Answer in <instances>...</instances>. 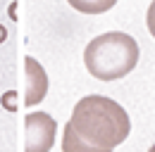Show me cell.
Returning <instances> with one entry per match:
<instances>
[{"instance_id": "cell-2", "label": "cell", "mask_w": 155, "mask_h": 152, "mask_svg": "<svg viewBox=\"0 0 155 152\" xmlns=\"http://www.w3.org/2000/svg\"><path fill=\"white\" fill-rule=\"evenodd\" d=\"M84 62L91 76H96L100 81L122 78L138 62V43L129 33H122V31L103 33L86 45Z\"/></svg>"}, {"instance_id": "cell-7", "label": "cell", "mask_w": 155, "mask_h": 152, "mask_svg": "<svg viewBox=\"0 0 155 152\" xmlns=\"http://www.w3.org/2000/svg\"><path fill=\"white\" fill-rule=\"evenodd\" d=\"M0 105H2L7 112H17V93H15V90H7V93L0 97Z\"/></svg>"}, {"instance_id": "cell-3", "label": "cell", "mask_w": 155, "mask_h": 152, "mask_svg": "<svg viewBox=\"0 0 155 152\" xmlns=\"http://www.w3.org/2000/svg\"><path fill=\"white\" fill-rule=\"evenodd\" d=\"M24 133H26L24 152H50L55 143V133H58V121L45 112L26 114Z\"/></svg>"}, {"instance_id": "cell-10", "label": "cell", "mask_w": 155, "mask_h": 152, "mask_svg": "<svg viewBox=\"0 0 155 152\" xmlns=\"http://www.w3.org/2000/svg\"><path fill=\"white\" fill-rule=\"evenodd\" d=\"M10 17L17 19V5H10Z\"/></svg>"}, {"instance_id": "cell-4", "label": "cell", "mask_w": 155, "mask_h": 152, "mask_svg": "<svg viewBox=\"0 0 155 152\" xmlns=\"http://www.w3.org/2000/svg\"><path fill=\"white\" fill-rule=\"evenodd\" d=\"M24 67H26V97H24V105L34 107L48 93V76H45V69L34 57H26Z\"/></svg>"}, {"instance_id": "cell-6", "label": "cell", "mask_w": 155, "mask_h": 152, "mask_svg": "<svg viewBox=\"0 0 155 152\" xmlns=\"http://www.w3.org/2000/svg\"><path fill=\"white\" fill-rule=\"evenodd\" d=\"M117 0H69V5L84 14H103L115 7Z\"/></svg>"}, {"instance_id": "cell-9", "label": "cell", "mask_w": 155, "mask_h": 152, "mask_svg": "<svg viewBox=\"0 0 155 152\" xmlns=\"http://www.w3.org/2000/svg\"><path fill=\"white\" fill-rule=\"evenodd\" d=\"M5 38H7V29L0 24V43H5Z\"/></svg>"}, {"instance_id": "cell-5", "label": "cell", "mask_w": 155, "mask_h": 152, "mask_svg": "<svg viewBox=\"0 0 155 152\" xmlns=\"http://www.w3.org/2000/svg\"><path fill=\"white\" fill-rule=\"evenodd\" d=\"M62 152H110V150L91 145L88 140H84V138L67 124V126H64V133H62Z\"/></svg>"}, {"instance_id": "cell-11", "label": "cell", "mask_w": 155, "mask_h": 152, "mask_svg": "<svg viewBox=\"0 0 155 152\" xmlns=\"http://www.w3.org/2000/svg\"><path fill=\"white\" fill-rule=\"evenodd\" d=\"M148 152H155V145H153V147H150V150H148Z\"/></svg>"}, {"instance_id": "cell-1", "label": "cell", "mask_w": 155, "mask_h": 152, "mask_svg": "<svg viewBox=\"0 0 155 152\" xmlns=\"http://www.w3.org/2000/svg\"><path fill=\"white\" fill-rule=\"evenodd\" d=\"M74 131L96 147L112 150L115 145L124 143L131 131L129 114L122 105L103 95H86L81 97L67 121Z\"/></svg>"}, {"instance_id": "cell-8", "label": "cell", "mask_w": 155, "mask_h": 152, "mask_svg": "<svg viewBox=\"0 0 155 152\" xmlns=\"http://www.w3.org/2000/svg\"><path fill=\"white\" fill-rule=\"evenodd\" d=\"M148 31H150L153 38H155V0H153V5L148 7Z\"/></svg>"}]
</instances>
